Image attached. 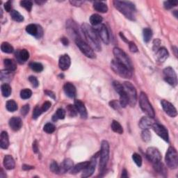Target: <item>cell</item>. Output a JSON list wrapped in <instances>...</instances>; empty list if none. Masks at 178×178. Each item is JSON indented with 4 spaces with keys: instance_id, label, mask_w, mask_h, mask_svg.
<instances>
[{
    "instance_id": "16",
    "label": "cell",
    "mask_w": 178,
    "mask_h": 178,
    "mask_svg": "<svg viewBox=\"0 0 178 178\" xmlns=\"http://www.w3.org/2000/svg\"><path fill=\"white\" fill-rule=\"evenodd\" d=\"M96 164H97V156L95 155V156H93L91 161L89 162L88 166L83 171V173L81 175V177H89L91 176L95 171Z\"/></svg>"
},
{
    "instance_id": "1",
    "label": "cell",
    "mask_w": 178,
    "mask_h": 178,
    "mask_svg": "<svg viewBox=\"0 0 178 178\" xmlns=\"http://www.w3.org/2000/svg\"><path fill=\"white\" fill-rule=\"evenodd\" d=\"M81 30L84 33L86 39L88 41V44L92 47L93 50L100 51L102 47L99 41V38L94 28L87 23H84L81 25Z\"/></svg>"
},
{
    "instance_id": "56",
    "label": "cell",
    "mask_w": 178,
    "mask_h": 178,
    "mask_svg": "<svg viewBox=\"0 0 178 178\" xmlns=\"http://www.w3.org/2000/svg\"><path fill=\"white\" fill-rule=\"evenodd\" d=\"M4 8L7 12L11 11V1H8L5 3Z\"/></svg>"
},
{
    "instance_id": "33",
    "label": "cell",
    "mask_w": 178,
    "mask_h": 178,
    "mask_svg": "<svg viewBox=\"0 0 178 178\" xmlns=\"http://www.w3.org/2000/svg\"><path fill=\"white\" fill-rule=\"evenodd\" d=\"M1 91L2 94L5 98H8L11 94V87L9 84L5 83L3 84L1 86Z\"/></svg>"
},
{
    "instance_id": "40",
    "label": "cell",
    "mask_w": 178,
    "mask_h": 178,
    "mask_svg": "<svg viewBox=\"0 0 178 178\" xmlns=\"http://www.w3.org/2000/svg\"><path fill=\"white\" fill-rule=\"evenodd\" d=\"M29 66L31 70L36 72H41L43 70V66L40 63L33 62L30 63Z\"/></svg>"
},
{
    "instance_id": "24",
    "label": "cell",
    "mask_w": 178,
    "mask_h": 178,
    "mask_svg": "<svg viewBox=\"0 0 178 178\" xmlns=\"http://www.w3.org/2000/svg\"><path fill=\"white\" fill-rule=\"evenodd\" d=\"M73 166L74 164L72 160H71L70 159H65V160H63V161L61 163V164L59 166L60 173H66V172H68V171L72 169Z\"/></svg>"
},
{
    "instance_id": "59",
    "label": "cell",
    "mask_w": 178,
    "mask_h": 178,
    "mask_svg": "<svg viewBox=\"0 0 178 178\" xmlns=\"http://www.w3.org/2000/svg\"><path fill=\"white\" fill-rule=\"evenodd\" d=\"M34 168V166H29V165H24L22 166V169L25 171H27V170H31Z\"/></svg>"
},
{
    "instance_id": "17",
    "label": "cell",
    "mask_w": 178,
    "mask_h": 178,
    "mask_svg": "<svg viewBox=\"0 0 178 178\" xmlns=\"http://www.w3.org/2000/svg\"><path fill=\"white\" fill-rule=\"evenodd\" d=\"M26 31L29 34L34 36L36 38H41L43 36V29L40 26H38L34 24H30L26 27Z\"/></svg>"
},
{
    "instance_id": "43",
    "label": "cell",
    "mask_w": 178,
    "mask_h": 178,
    "mask_svg": "<svg viewBox=\"0 0 178 178\" xmlns=\"http://www.w3.org/2000/svg\"><path fill=\"white\" fill-rule=\"evenodd\" d=\"M67 112L68 113V115L70 117H75L77 115V110L76 107H75V105H68L67 107Z\"/></svg>"
},
{
    "instance_id": "39",
    "label": "cell",
    "mask_w": 178,
    "mask_h": 178,
    "mask_svg": "<svg viewBox=\"0 0 178 178\" xmlns=\"http://www.w3.org/2000/svg\"><path fill=\"white\" fill-rule=\"evenodd\" d=\"M143 39L146 43H148L150 39L152 37V30L149 28H145L143 31Z\"/></svg>"
},
{
    "instance_id": "15",
    "label": "cell",
    "mask_w": 178,
    "mask_h": 178,
    "mask_svg": "<svg viewBox=\"0 0 178 178\" xmlns=\"http://www.w3.org/2000/svg\"><path fill=\"white\" fill-rule=\"evenodd\" d=\"M161 104L162 106L163 109L165 111V113L172 118L176 117L177 115V111L176 108L172 104L171 102H168L167 100L163 99L161 101Z\"/></svg>"
},
{
    "instance_id": "46",
    "label": "cell",
    "mask_w": 178,
    "mask_h": 178,
    "mask_svg": "<svg viewBox=\"0 0 178 178\" xmlns=\"http://www.w3.org/2000/svg\"><path fill=\"white\" fill-rule=\"evenodd\" d=\"M20 5H21V7L25 8L27 11L30 12L31 11L33 4L31 1H25V0H24V1H21Z\"/></svg>"
},
{
    "instance_id": "49",
    "label": "cell",
    "mask_w": 178,
    "mask_h": 178,
    "mask_svg": "<svg viewBox=\"0 0 178 178\" xmlns=\"http://www.w3.org/2000/svg\"><path fill=\"white\" fill-rule=\"evenodd\" d=\"M42 113L43 112V111H42V108L41 107H39L38 106H36L34 108V112H33V118L34 119H37L40 116Z\"/></svg>"
},
{
    "instance_id": "9",
    "label": "cell",
    "mask_w": 178,
    "mask_h": 178,
    "mask_svg": "<svg viewBox=\"0 0 178 178\" xmlns=\"http://www.w3.org/2000/svg\"><path fill=\"white\" fill-rule=\"evenodd\" d=\"M75 43L77 46L79 48L81 52H82L84 55L89 57L90 59H95V54L94 51L92 49V47L90 45L86 43L85 41H83L80 37L75 38Z\"/></svg>"
},
{
    "instance_id": "21",
    "label": "cell",
    "mask_w": 178,
    "mask_h": 178,
    "mask_svg": "<svg viewBox=\"0 0 178 178\" xmlns=\"http://www.w3.org/2000/svg\"><path fill=\"white\" fill-rule=\"evenodd\" d=\"M8 124L13 131H18L22 127V121L19 117H13L9 120Z\"/></svg>"
},
{
    "instance_id": "26",
    "label": "cell",
    "mask_w": 178,
    "mask_h": 178,
    "mask_svg": "<svg viewBox=\"0 0 178 178\" xmlns=\"http://www.w3.org/2000/svg\"><path fill=\"white\" fill-rule=\"evenodd\" d=\"M4 166L6 169L12 170L15 168L16 163L14 159L11 155H6L4 158Z\"/></svg>"
},
{
    "instance_id": "58",
    "label": "cell",
    "mask_w": 178,
    "mask_h": 178,
    "mask_svg": "<svg viewBox=\"0 0 178 178\" xmlns=\"http://www.w3.org/2000/svg\"><path fill=\"white\" fill-rule=\"evenodd\" d=\"M45 93H46L48 96H50V97L53 98L54 99H55V95H54V93L53 92L50 91V90H46V91H45Z\"/></svg>"
},
{
    "instance_id": "18",
    "label": "cell",
    "mask_w": 178,
    "mask_h": 178,
    "mask_svg": "<svg viewBox=\"0 0 178 178\" xmlns=\"http://www.w3.org/2000/svg\"><path fill=\"white\" fill-rule=\"evenodd\" d=\"M75 106L76 107L78 113H79L81 118L86 119L88 117V113H87L86 108L85 105L79 99H75Z\"/></svg>"
},
{
    "instance_id": "63",
    "label": "cell",
    "mask_w": 178,
    "mask_h": 178,
    "mask_svg": "<svg viewBox=\"0 0 178 178\" xmlns=\"http://www.w3.org/2000/svg\"><path fill=\"white\" fill-rule=\"evenodd\" d=\"M45 2H44V1H36V4H39V5L43 4H44Z\"/></svg>"
},
{
    "instance_id": "55",
    "label": "cell",
    "mask_w": 178,
    "mask_h": 178,
    "mask_svg": "<svg viewBox=\"0 0 178 178\" xmlns=\"http://www.w3.org/2000/svg\"><path fill=\"white\" fill-rule=\"evenodd\" d=\"M51 107V102H45V103H43V104L42 105L41 108H42V111H43V112H45V111H47Z\"/></svg>"
},
{
    "instance_id": "14",
    "label": "cell",
    "mask_w": 178,
    "mask_h": 178,
    "mask_svg": "<svg viewBox=\"0 0 178 178\" xmlns=\"http://www.w3.org/2000/svg\"><path fill=\"white\" fill-rule=\"evenodd\" d=\"M152 128L155 131V133L159 136L162 139H164L166 142H168L169 137H168V132L167 129L164 125L159 124L158 123H154Z\"/></svg>"
},
{
    "instance_id": "11",
    "label": "cell",
    "mask_w": 178,
    "mask_h": 178,
    "mask_svg": "<svg viewBox=\"0 0 178 178\" xmlns=\"http://www.w3.org/2000/svg\"><path fill=\"white\" fill-rule=\"evenodd\" d=\"M146 156L148 160L152 163L153 164H156L159 162H161V155L159 150L155 147H148L146 150Z\"/></svg>"
},
{
    "instance_id": "38",
    "label": "cell",
    "mask_w": 178,
    "mask_h": 178,
    "mask_svg": "<svg viewBox=\"0 0 178 178\" xmlns=\"http://www.w3.org/2000/svg\"><path fill=\"white\" fill-rule=\"evenodd\" d=\"M11 16L12 17V19L18 22H22V21L24 20V17L19 13V12L16 10L11 11Z\"/></svg>"
},
{
    "instance_id": "53",
    "label": "cell",
    "mask_w": 178,
    "mask_h": 178,
    "mask_svg": "<svg viewBox=\"0 0 178 178\" xmlns=\"http://www.w3.org/2000/svg\"><path fill=\"white\" fill-rule=\"evenodd\" d=\"M109 104L111 107L113 108L114 109L116 110H120V108L121 107L120 105V103H118L116 100H112L111 102H110Z\"/></svg>"
},
{
    "instance_id": "28",
    "label": "cell",
    "mask_w": 178,
    "mask_h": 178,
    "mask_svg": "<svg viewBox=\"0 0 178 178\" xmlns=\"http://www.w3.org/2000/svg\"><path fill=\"white\" fill-rule=\"evenodd\" d=\"M93 8L95 11L99 12V13H104L108 11L107 4L102 2H95L93 4Z\"/></svg>"
},
{
    "instance_id": "52",
    "label": "cell",
    "mask_w": 178,
    "mask_h": 178,
    "mask_svg": "<svg viewBox=\"0 0 178 178\" xmlns=\"http://www.w3.org/2000/svg\"><path fill=\"white\" fill-rule=\"evenodd\" d=\"M129 45V50L131 51L132 52H138V47L136 44L134 43V42H129L128 43Z\"/></svg>"
},
{
    "instance_id": "64",
    "label": "cell",
    "mask_w": 178,
    "mask_h": 178,
    "mask_svg": "<svg viewBox=\"0 0 178 178\" xmlns=\"http://www.w3.org/2000/svg\"><path fill=\"white\" fill-rule=\"evenodd\" d=\"M175 16H176V18H177V11H175Z\"/></svg>"
},
{
    "instance_id": "12",
    "label": "cell",
    "mask_w": 178,
    "mask_h": 178,
    "mask_svg": "<svg viewBox=\"0 0 178 178\" xmlns=\"http://www.w3.org/2000/svg\"><path fill=\"white\" fill-rule=\"evenodd\" d=\"M163 72L164 75V80L171 86H176L177 84V78L173 69L171 67H167L164 69Z\"/></svg>"
},
{
    "instance_id": "30",
    "label": "cell",
    "mask_w": 178,
    "mask_h": 178,
    "mask_svg": "<svg viewBox=\"0 0 178 178\" xmlns=\"http://www.w3.org/2000/svg\"><path fill=\"white\" fill-rule=\"evenodd\" d=\"M89 162L90 161H84V162L79 163V164H78L77 165H75V166H73L72 168L71 173L76 174L81 171H84L87 166H88V165L89 164Z\"/></svg>"
},
{
    "instance_id": "41",
    "label": "cell",
    "mask_w": 178,
    "mask_h": 178,
    "mask_svg": "<svg viewBox=\"0 0 178 178\" xmlns=\"http://www.w3.org/2000/svg\"><path fill=\"white\" fill-rule=\"evenodd\" d=\"M32 95V91L30 89H25L20 91V98L24 99H26L31 98Z\"/></svg>"
},
{
    "instance_id": "29",
    "label": "cell",
    "mask_w": 178,
    "mask_h": 178,
    "mask_svg": "<svg viewBox=\"0 0 178 178\" xmlns=\"http://www.w3.org/2000/svg\"><path fill=\"white\" fill-rule=\"evenodd\" d=\"M4 65L6 68V70L13 72L17 69L16 62L13 59H5L4 61Z\"/></svg>"
},
{
    "instance_id": "36",
    "label": "cell",
    "mask_w": 178,
    "mask_h": 178,
    "mask_svg": "<svg viewBox=\"0 0 178 178\" xmlns=\"http://www.w3.org/2000/svg\"><path fill=\"white\" fill-rule=\"evenodd\" d=\"M65 117V111L63 108H58L56 113L52 117L53 121H56L59 119H64Z\"/></svg>"
},
{
    "instance_id": "47",
    "label": "cell",
    "mask_w": 178,
    "mask_h": 178,
    "mask_svg": "<svg viewBox=\"0 0 178 178\" xmlns=\"http://www.w3.org/2000/svg\"><path fill=\"white\" fill-rule=\"evenodd\" d=\"M50 169L54 173H60V168H59V165L56 161H52V163L50 164Z\"/></svg>"
},
{
    "instance_id": "45",
    "label": "cell",
    "mask_w": 178,
    "mask_h": 178,
    "mask_svg": "<svg viewBox=\"0 0 178 178\" xmlns=\"http://www.w3.org/2000/svg\"><path fill=\"white\" fill-rule=\"evenodd\" d=\"M132 159L134 161V163L137 164L138 167H141L142 165V157H141L140 155L137 153H134L132 155Z\"/></svg>"
},
{
    "instance_id": "10",
    "label": "cell",
    "mask_w": 178,
    "mask_h": 178,
    "mask_svg": "<svg viewBox=\"0 0 178 178\" xmlns=\"http://www.w3.org/2000/svg\"><path fill=\"white\" fill-rule=\"evenodd\" d=\"M113 86L115 89L116 91L120 95V105L121 107L125 108L127 107V105L129 104V100L127 95L125 92V90L124 89V86L120 84L118 81H113Z\"/></svg>"
},
{
    "instance_id": "51",
    "label": "cell",
    "mask_w": 178,
    "mask_h": 178,
    "mask_svg": "<svg viewBox=\"0 0 178 178\" xmlns=\"http://www.w3.org/2000/svg\"><path fill=\"white\" fill-rule=\"evenodd\" d=\"M29 81H30V83L31 84L32 86L34 87V88H37L39 85V82H38V80L37 79V78L36 77L34 76H30L29 77Z\"/></svg>"
},
{
    "instance_id": "13",
    "label": "cell",
    "mask_w": 178,
    "mask_h": 178,
    "mask_svg": "<svg viewBox=\"0 0 178 178\" xmlns=\"http://www.w3.org/2000/svg\"><path fill=\"white\" fill-rule=\"evenodd\" d=\"M95 31L99 36V39H101L102 41L103 42L104 44L108 45L110 42V38H109V34H108V29L107 26L103 24H100L98 26H96Z\"/></svg>"
},
{
    "instance_id": "25",
    "label": "cell",
    "mask_w": 178,
    "mask_h": 178,
    "mask_svg": "<svg viewBox=\"0 0 178 178\" xmlns=\"http://www.w3.org/2000/svg\"><path fill=\"white\" fill-rule=\"evenodd\" d=\"M154 123L155 122L151 119V118L144 116L140 120L138 125H139L141 129H149L150 127H152Z\"/></svg>"
},
{
    "instance_id": "37",
    "label": "cell",
    "mask_w": 178,
    "mask_h": 178,
    "mask_svg": "<svg viewBox=\"0 0 178 178\" xmlns=\"http://www.w3.org/2000/svg\"><path fill=\"white\" fill-rule=\"evenodd\" d=\"M6 108H7V109L8 111H10V112H14V111H16L17 109V104L13 99H11V100L7 102Z\"/></svg>"
},
{
    "instance_id": "48",
    "label": "cell",
    "mask_w": 178,
    "mask_h": 178,
    "mask_svg": "<svg viewBox=\"0 0 178 178\" xmlns=\"http://www.w3.org/2000/svg\"><path fill=\"white\" fill-rule=\"evenodd\" d=\"M154 165V167H155V170L156 172H158L159 173H166V168L164 166V165H163L161 162H159L157 164H153Z\"/></svg>"
},
{
    "instance_id": "54",
    "label": "cell",
    "mask_w": 178,
    "mask_h": 178,
    "mask_svg": "<svg viewBox=\"0 0 178 178\" xmlns=\"http://www.w3.org/2000/svg\"><path fill=\"white\" fill-rule=\"evenodd\" d=\"M29 111V104H26L25 106H23L21 108V114H22V116H25L27 113H28Z\"/></svg>"
},
{
    "instance_id": "22",
    "label": "cell",
    "mask_w": 178,
    "mask_h": 178,
    "mask_svg": "<svg viewBox=\"0 0 178 178\" xmlns=\"http://www.w3.org/2000/svg\"><path fill=\"white\" fill-rule=\"evenodd\" d=\"M16 57L18 62L20 63H23L29 59V53L28 51L25 49L17 50L16 52Z\"/></svg>"
},
{
    "instance_id": "23",
    "label": "cell",
    "mask_w": 178,
    "mask_h": 178,
    "mask_svg": "<svg viewBox=\"0 0 178 178\" xmlns=\"http://www.w3.org/2000/svg\"><path fill=\"white\" fill-rule=\"evenodd\" d=\"M168 55H169V54H168V52L165 47L159 48L156 54V61L161 63H164V61H166V60L168 59Z\"/></svg>"
},
{
    "instance_id": "3",
    "label": "cell",
    "mask_w": 178,
    "mask_h": 178,
    "mask_svg": "<svg viewBox=\"0 0 178 178\" xmlns=\"http://www.w3.org/2000/svg\"><path fill=\"white\" fill-rule=\"evenodd\" d=\"M99 173H104L107 168V165L109 159V144L107 141H102L101 143V149L99 152Z\"/></svg>"
},
{
    "instance_id": "27",
    "label": "cell",
    "mask_w": 178,
    "mask_h": 178,
    "mask_svg": "<svg viewBox=\"0 0 178 178\" xmlns=\"http://www.w3.org/2000/svg\"><path fill=\"white\" fill-rule=\"evenodd\" d=\"M0 146L2 149H7L9 146V138L7 132H2L0 137Z\"/></svg>"
},
{
    "instance_id": "6",
    "label": "cell",
    "mask_w": 178,
    "mask_h": 178,
    "mask_svg": "<svg viewBox=\"0 0 178 178\" xmlns=\"http://www.w3.org/2000/svg\"><path fill=\"white\" fill-rule=\"evenodd\" d=\"M113 52L116 61L126 66L129 70L132 72V70H133V65H132V62L131 59H129V57L127 56V54L118 47L113 48Z\"/></svg>"
},
{
    "instance_id": "57",
    "label": "cell",
    "mask_w": 178,
    "mask_h": 178,
    "mask_svg": "<svg viewBox=\"0 0 178 178\" xmlns=\"http://www.w3.org/2000/svg\"><path fill=\"white\" fill-rule=\"evenodd\" d=\"M33 150H34V152L35 153L38 152V143H37V141H35L33 143Z\"/></svg>"
},
{
    "instance_id": "34",
    "label": "cell",
    "mask_w": 178,
    "mask_h": 178,
    "mask_svg": "<svg viewBox=\"0 0 178 178\" xmlns=\"http://www.w3.org/2000/svg\"><path fill=\"white\" fill-rule=\"evenodd\" d=\"M12 72L9 71L7 70H2L1 72H0V78H1V80L2 81H11L12 79Z\"/></svg>"
},
{
    "instance_id": "2",
    "label": "cell",
    "mask_w": 178,
    "mask_h": 178,
    "mask_svg": "<svg viewBox=\"0 0 178 178\" xmlns=\"http://www.w3.org/2000/svg\"><path fill=\"white\" fill-rule=\"evenodd\" d=\"M115 8L120 13L130 20H135L136 7L135 5L131 2L127 1H113Z\"/></svg>"
},
{
    "instance_id": "31",
    "label": "cell",
    "mask_w": 178,
    "mask_h": 178,
    "mask_svg": "<svg viewBox=\"0 0 178 178\" xmlns=\"http://www.w3.org/2000/svg\"><path fill=\"white\" fill-rule=\"evenodd\" d=\"M103 19H102V16H99L98 14H93L90 17V23L93 26H98L102 24V22Z\"/></svg>"
},
{
    "instance_id": "8",
    "label": "cell",
    "mask_w": 178,
    "mask_h": 178,
    "mask_svg": "<svg viewBox=\"0 0 178 178\" xmlns=\"http://www.w3.org/2000/svg\"><path fill=\"white\" fill-rule=\"evenodd\" d=\"M123 86H124L127 95L129 104L132 107H134L137 101V89H136L133 84L129 82V81H125L123 84Z\"/></svg>"
},
{
    "instance_id": "32",
    "label": "cell",
    "mask_w": 178,
    "mask_h": 178,
    "mask_svg": "<svg viewBox=\"0 0 178 178\" xmlns=\"http://www.w3.org/2000/svg\"><path fill=\"white\" fill-rule=\"evenodd\" d=\"M111 129H112L114 132H116V133L117 134H122L123 133V127L118 122L116 121V120H113L112 123H111Z\"/></svg>"
},
{
    "instance_id": "35",
    "label": "cell",
    "mask_w": 178,
    "mask_h": 178,
    "mask_svg": "<svg viewBox=\"0 0 178 178\" xmlns=\"http://www.w3.org/2000/svg\"><path fill=\"white\" fill-rule=\"evenodd\" d=\"M1 50L3 52L7 53V54L13 53V51H14L13 47L12 46L10 43H7V42H4V43H2Z\"/></svg>"
},
{
    "instance_id": "50",
    "label": "cell",
    "mask_w": 178,
    "mask_h": 178,
    "mask_svg": "<svg viewBox=\"0 0 178 178\" xmlns=\"http://www.w3.org/2000/svg\"><path fill=\"white\" fill-rule=\"evenodd\" d=\"M177 1H167L164 2V7L166 9H171L177 5Z\"/></svg>"
},
{
    "instance_id": "42",
    "label": "cell",
    "mask_w": 178,
    "mask_h": 178,
    "mask_svg": "<svg viewBox=\"0 0 178 178\" xmlns=\"http://www.w3.org/2000/svg\"><path fill=\"white\" fill-rule=\"evenodd\" d=\"M141 138L145 142H148L151 139V134L148 129H143L142 133H141Z\"/></svg>"
},
{
    "instance_id": "5",
    "label": "cell",
    "mask_w": 178,
    "mask_h": 178,
    "mask_svg": "<svg viewBox=\"0 0 178 178\" xmlns=\"http://www.w3.org/2000/svg\"><path fill=\"white\" fill-rule=\"evenodd\" d=\"M139 105L141 110H142L147 116L151 118H155V110H154L152 104L150 103L147 95L144 92H141L139 95Z\"/></svg>"
},
{
    "instance_id": "19",
    "label": "cell",
    "mask_w": 178,
    "mask_h": 178,
    "mask_svg": "<svg viewBox=\"0 0 178 178\" xmlns=\"http://www.w3.org/2000/svg\"><path fill=\"white\" fill-rule=\"evenodd\" d=\"M71 64V60L68 54H63L60 56L59 61V65L61 70L65 71L70 68Z\"/></svg>"
},
{
    "instance_id": "61",
    "label": "cell",
    "mask_w": 178,
    "mask_h": 178,
    "mask_svg": "<svg viewBox=\"0 0 178 178\" xmlns=\"http://www.w3.org/2000/svg\"><path fill=\"white\" fill-rule=\"evenodd\" d=\"M122 177H128V174H127V171L126 169H124L123 171L122 172V176H121Z\"/></svg>"
},
{
    "instance_id": "7",
    "label": "cell",
    "mask_w": 178,
    "mask_h": 178,
    "mask_svg": "<svg viewBox=\"0 0 178 178\" xmlns=\"http://www.w3.org/2000/svg\"><path fill=\"white\" fill-rule=\"evenodd\" d=\"M166 163L171 169H176L178 166V156L177 150L173 147H169L165 157Z\"/></svg>"
},
{
    "instance_id": "4",
    "label": "cell",
    "mask_w": 178,
    "mask_h": 178,
    "mask_svg": "<svg viewBox=\"0 0 178 178\" xmlns=\"http://www.w3.org/2000/svg\"><path fill=\"white\" fill-rule=\"evenodd\" d=\"M111 68L116 74L118 75L120 77L125 79H130L132 76V72L129 69L121 64L116 59H113L111 62Z\"/></svg>"
},
{
    "instance_id": "60",
    "label": "cell",
    "mask_w": 178,
    "mask_h": 178,
    "mask_svg": "<svg viewBox=\"0 0 178 178\" xmlns=\"http://www.w3.org/2000/svg\"><path fill=\"white\" fill-rule=\"evenodd\" d=\"M70 3L72 4H73L74 6H75V7H79V6H81V4H82L83 2H77V1H72V2H70Z\"/></svg>"
},
{
    "instance_id": "20",
    "label": "cell",
    "mask_w": 178,
    "mask_h": 178,
    "mask_svg": "<svg viewBox=\"0 0 178 178\" xmlns=\"http://www.w3.org/2000/svg\"><path fill=\"white\" fill-rule=\"evenodd\" d=\"M63 90L65 95L70 98H75L77 95V90L72 83L67 82L63 86Z\"/></svg>"
},
{
    "instance_id": "44",
    "label": "cell",
    "mask_w": 178,
    "mask_h": 178,
    "mask_svg": "<svg viewBox=\"0 0 178 178\" xmlns=\"http://www.w3.org/2000/svg\"><path fill=\"white\" fill-rule=\"evenodd\" d=\"M43 129L45 132H47V133L52 134L56 130V127H55V126L52 124V123H47V124L45 125Z\"/></svg>"
},
{
    "instance_id": "62",
    "label": "cell",
    "mask_w": 178,
    "mask_h": 178,
    "mask_svg": "<svg viewBox=\"0 0 178 178\" xmlns=\"http://www.w3.org/2000/svg\"><path fill=\"white\" fill-rule=\"evenodd\" d=\"M61 42H62L63 45H65V46H66V45H68V41L66 38H63L61 39Z\"/></svg>"
}]
</instances>
